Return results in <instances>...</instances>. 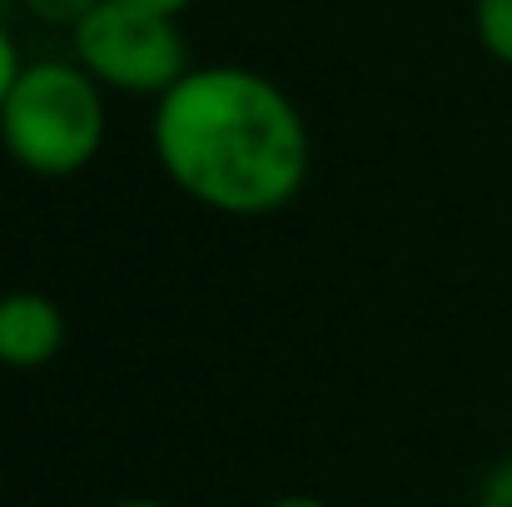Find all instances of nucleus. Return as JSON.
I'll return each instance as SVG.
<instances>
[{
	"mask_svg": "<svg viewBox=\"0 0 512 507\" xmlns=\"http://www.w3.org/2000/svg\"><path fill=\"white\" fill-rule=\"evenodd\" d=\"M150 145L160 169L214 214H274L309 179V125L259 70L199 65L155 100Z\"/></svg>",
	"mask_w": 512,
	"mask_h": 507,
	"instance_id": "nucleus-1",
	"label": "nucleus"
},
{
	"mask_svg": "<svg viewBox=\"0 0 512 507\" xmlns=\"http://www.w3.org/2000/svg\"><path fill=\"white\" fill-rule=\"evenodd\" d=\"M40 25H60V30H75L90 10H100L105 0H20Z\"/></svg>",
	"mask_w": 512,
	"mask_h": 507,
	"instance_id": "nucleus-6",
	"label": "nucleus"
},
{
	"mask_svg": "<svg viewBox=\"0 0 512 507\" xmlns=\"http://www.w3.org/2000/svg\"><path fill=\"white\" fill-rule=\"evenodd\" d=\"M264 507H334V503H324L314 493H284V498H274V503H264Z\"/></svg>",
	"mask_w": 512,
	"mask_h": 507,
	"instance_id": "nucleus-9",
	"label": "nucleus"
},
{
	"mask_svg": "<svg viewBox=\"0 0 512 507\" xmlns=\"http://www.w3.org/2000/svg\"><path fill=\"white\" fill-rule=\"evenodd\" d=\"M135 5H145V10H160V15H179L184 5H194V0H135Z\"/></svg>",
	"mask_w": 512,
	"mask_h": 507,
	"instance_id": "nucleus-10",
	"label": "nucleus"
},
{
	"mask_svg": "<svg viewBox=\"0 0 512 507\" xmlns=\"http://www.w3.org/2000/svg\"><path fill=\"white\" fill-rule=\"evenodd\" d=\"M478 507H512V463H503V468L483 483V503Z\"/></svg>",
	"mask_w": 512,
	"mask_h": 507,
	"instance_id": "nucleus-8",
	"label": "nucleus"
},
{
	"mask_svg": "<svg viewBox=\"0 0 512 507\" xmlns=\"http://www.w3.org/2000/svg\"><path fill=\"white\" fill-rule=\"evenodd\" d=\"M20 70H25V65H20V50H15L10 30L0 25V105H5V95H10V85H15Z\"/></svg>",
	"mask_w": 512,
	"mask_h": 507,
	"instance_id": "nucleus-7",
	"label": "nucleus"
},
{
	"mask_svg": "<svg viewBox=\"0 0 512 507\" xmlns=\"http://www.w3.org/2000/svg\"><path fill=\"white\" fill-rule=\"evenodd\" d=\"M473 30L483 50L512 70V0H473Z\"/></svg>",
	"mask_w": 512,
	"mask_h": 507,
	"instance_id": "nucleus-5",
	"label": "nucleus"
},
{
	"mask_svg": "<svg viewBox=\"0 0 512 507\" xmlns=\"http://www.w3.org/2000/svg\"><path fill=\"white\" fill-rule=\"evenodd\" d=\"M65 348V314L40 289L0 294V368H45Z\"/></svg>",
	"mask_w": 512,
	"mask_h": 507,
	"instance_id": "nucleus-4",
	"label": "nucleus"
},
{
	"mask_svg": "<svg viewBox=\"0 0 512 507\" xmlns=\"http://www.w3.org/2000/svg\"><path fill=\"white\" fill-rule=\"evenodd\" d=\"M75 60L110 90L125 95H165L179 85L189 65V45L174 25V15L145 10L135 0H105L70 30Z\"/></svg>",
	"mask_w": 512,
	"mask_h": 507,
	"instance_id": "nucleus-3",
	"label": "nucleus"
},
{
	"mask_svg": "<svg viewBox=\"0 0 512 507\" xmlns=\"http://www.w3.org/2000/svg\"><path fill=\"white\" fill-rule=\"evenodd\" d=\"M0 145L25 174L70 179L105 145V95L80 60H35L0 105Z\"/></svg>",
	"mask_w": 512,
	"mask_h": 507,
	"instance_id": "nucleus-2",
	"label": "nucleus"
},
{
	"mask_svg": "<svg viewBox=\"0 0 512 507\" xmlns=\"http://www.w3.org/2000/svg\"><path fill=\"white\" fill-rule=\"evenodd\" d=\"M110 507H165V503H155V498H125V503H110Z\"/></svg>",
	"mask_w": 512,
	"mask_h": 507,
	"instance_id": "nucleus-11",
	"label": "nucleus"
}]
</instances>
